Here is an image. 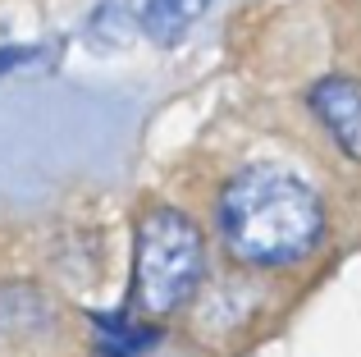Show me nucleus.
Here are the masks:
<instances>
[{"label":"nucleus","instance_id":"f257e3e1","mask_svg":"<svg viewBox=\"0 0 361 357\" xmlns=\"http://www.w3.org/2000/svg\"><path fill=\"white\" fill-rule=\"evenodd\" d=\"M320 234L325 206L316 188L283 165H252L220 197V238L247 266H293L311 257Z\"/></svg>","mask_w":361,"mask_h":357},{"label":"nucleus","instance_id":"f03ea898","mask_svg":"<svg viewBox=\"0 0 361 357\" xmlns=\"http://www.w3.org/2000/svg\"><path fill=\"white\" fill-rule=\"evenodd\" d=\"M206 275V248L197 224L174 206H156L137 220L133 243V303L147 316H169L197 294Z\"/></svg>","mask_w":361,"mask_h":357},{"label":"nucleus","instance_id":"7ed1b4c3","mask_svg":"<svg viewBox=\"0 0 361 357\" xmlns=\"http://www.w3.org/2000/svg\"><path fill=\"white\" fill-rule=\"evenodd\" d=\"M311 110L348 161H361V83L329 73L311 87Z\"/></svg>","mask_w":361,"mask_h":357},{"label":"nucleus","instance_id":"20e7f679","mask_svg":"<svg viewBox=\"0 0 361 357\" xmlns=\"http://www.w3.org/2000/svg\"><path fill=\"white\" fill-rule=\"evenodd\" d=\"M206 9L211 0H142V37L156 46H174Z\"/></svg>","mask_w":361,"mask_h":357},{"label":"nucleus","instance_id":"39448f33","mask_svg":"<svg viewBox=\"0 0 361 357\" xmlns=\"http://www.w3.org/2000/svg\"><path fill=\"white\" fill-rule=\"evenodd\" d=\"M97 344L106 357H142L147 349H156V330L128 316H97Z\"/></svg>","mask_w":361,"mask_h":357},{"label":"nucleus","instance_id":"423d86ee","mask_svg":"<svg viewBox=\"0 0 361 357\" xmlns=\"http://www.w3.org/2000/svg\"><path fill=\"white\" fill-rule=\"evenodd\" d=\"M27 64H46V55L32 51V46H9V51H0V78H5V73L27 69Z\"/></svg>","mask_w":361,"mask_h":357}]
</instances>
